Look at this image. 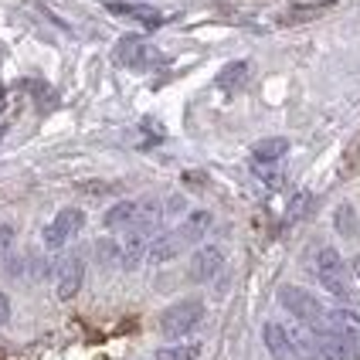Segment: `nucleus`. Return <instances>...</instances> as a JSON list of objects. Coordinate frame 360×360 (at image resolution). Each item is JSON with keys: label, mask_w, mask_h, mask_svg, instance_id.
Segmentation results:
<instances>
[{"label": "nucleus", "mask_w": 360, "mask_h": 360, "mask_svg": "<svg viewBox=\"0 0 360 360\" xmlns=\"http://www.w3.org/2000/svg\"><path fill=\"white\" fill-rule=\"evenodd\" d=\"M350 272L357 276V282H360V255H354V262H350Z\"/></svg>", "instance_id": "412c9836"}, {"label": "nucleus", "mask_w": 360, "mask_h": 360, "mask_svg": "<svg viewBox=\"0 0 360 360\" xmlns=\"http://www.w3.org/2000/svg\"><path fill=\"white\" fill-rule=\"evenodd\" d=\"M262 343H265V350L272 354V360H296L300 357L296 340H292V330H285L282 323H265V326H262Z\"/></svg>", "instance_id": "6e6552de"}, {"label": "nucleus", "mask_w": 360, "mask_h": 360, "mask_svg": "<svg viewBox=\"0 0 360 360\" xmlns=\"http://www.w3.org/2000/svg\"><path fill=\"white\" fill-rule=\"evenodd\" d=\"M105 11L109 14H116V18H129V20H140L146 27H160L163 24V14L157 7H150V4H133V0H109L105 4Z\"/></svg>", "instance_id": "9d476101"}, {"label": "nucleus", "mask_w": 360, "mask_h": 360, "mask_svg": "<svg viewBox=\"0 0 360 360\" xmlns=\"http://www.w3.org/2000/svg\"><path fill=\"white\" fill-rule=\"evenodd\" d=\"M207 228H211V214H207V211H191L177 231H180V238L187 241V245H198V241L207 235Z\"/></svg>", "instance_id": "dca6fc26"}, {"label": "nucleus", "mask_w": 360, "mask_h": 360, "mask_svg": "<svg viewBox=\"0 0 360 360\" xmlns=\"http://www.w3.org/2000/svg\"><path fill=\"white\" fill-rule=\"evenodd\" d=\"M116 61L140 72V68H146V61H150V44L140 34H122L120 44H116Z\"/></svg>", "instance_id": "f8f14e48"}, {"label": "nucleus", "mask_w": 360, "mask_h": 360, "mask_svg": "<svg viewBox=\"0 0 360 360\" xmlns=\"http://www.w3.org/2000/svg\"><path fill=\"white\" fill-rule=\"evenodd\" d=\"M82 282H85V255L82 252H72L58 262L55 269V292H58L61 302H72L82 292Z\"/></svg>", "instance_id": "423d86ee"}, {"label": "nucleus", "mask_w": 360, "mask_h": 360, "mask_svg": "<svg viewBox=\"0 0 360 360\" xmlns=\"http://www.w3.org/2000/svg\"><path fill=\"white\" fill-rule=\"evenodd\" d=\"M82 224H85V214H82V207H61L55 218L44 224V231H41V241H44V248H51V252H58L65 248L68 241L75 238L82 231Z\"/></svg>", "instance_id": "20e7f679"}, {"label": "nucleus", "mask_w": 360, "mask_h": 360, "mask_svg": "<svg viewBox=\"0 0 360 360\" xmlns=\"http://www.w3.org/2000/svg\"><path fill=\"white\" fill-rule=\"evenodd\" d=\"M187 248V241L180 238V231L174 228V231H163V235H157V238L150 241V259L153 265H163V262H174Z\"/></svg>", "instance_id": "ddd939ff"}, {"label": "nucleus", "mask_w": 360, "mask_h": 360, "mask_svg": "<svg viewBox=\"0 0 360 360\" xmlns=\"http://www.w3.org/2000/svg\"><path fill=\"white\" fill-rule=\"evenodd\" d=\"M313 272H316V282H320L330 296H337L340 302L357 300V292H354V285H350V265L343 262V255L337 248H330V245L320 248L316 259H313Z\"/></svg>", "instance_id": "f257e3e1"}, {"label": "nucleus", "mask_w": 360, "mask_h": 360, "mask_svg": "<svg viewBox=\"0 0 360 360\" xmlns=\"http://www.w3.org/2000/svg\"><path fill=\"white\" fill-rule=\"evenodd\" d=\"M285 153H289V140L285 136H269V140H259L252 146V160L255 163H279Z\"/></svg>", "instance_id": "2eb2a0df"}, {"label": "nucleus", "mask_w": 360, "mask_h": 360, "mask_svg": "<svg viewBox=\"0 0 360 360\" xmlns=\"http://www.w3.org/2000/svg\"><path fill=\"white\" fill-rule=\"evenodd\" d=\"M245 82H248V61H231V65H224L218 75V89L224 96H235L245 89Z\"/></svg>", "instance_id": "4468645a"}, {"label": "nucleus", "mask_w": 360, "mask_h": 360, "mask_svg": "<svg viewBox=\"0 0 360 360\" xmlns=\"http://www.w3.org/2000/svg\"><path fill=\"white\" fill-rule=\"evenodd\" d=\"M313 347L320 350L323 360H360L357 340L340 333V330H333L330 323H323L320 330H313Z\"/></svg>", "instance_id": "39448f33"}, {"label": "nucleus", "mask_w": 360, "mask_h": 360, "mask_svg": "<svg viewBox=\"0 0 360 360\" xmlns=\"http://www.w3.org/2000/svg\"><path fill=\"white\" fill-rule=\"evenodd\" d=\"M11 238H14V228H11V224H0V248L11 245Z\"/></svg>", "instance_id": "aec40b11"}, {"label": "nucleus", "mask_w": 360, "mask_h": 360, "mask_svg": "<svg viewBox=\"0 0 360 360\" xmlns=\"http://www.w3.org/2000/svg\"><path fill=\"white\" fill-rule=\"evenodd\" d=\"M7 320H11V300H7V296L0 292V326H4Z\"/></svg>", "instance_id": "6ab92c4d"}, {"label": "nucleus", "mask_w": 360, "mask_h": 360, "mask_svg": "<svg viewBox=\"0 0 360 360\" xmlns=\"http://www.w3.org/2000/svg\"><path fill=\"white\" fill-rule=\"evenodd\" d=\"M200 357V343H167L160 347L153 360H198Z\"/></svg>", "instance_id": "f3484780"}, {"label": "nucleus", "mask_w": 360, "mask_h": 360, "mask_svg": "<svg viewBox=\"0 0 360 360\" xmlns=\"http://www.w3.org/2000/svg\"><path fill=\"white\" fill-rule=\"evenodd\" d=\"M279 302L289 316H296V320H300L302 326H309V330H320L323 323H326V306H323L309 289H302V285H282Z\"/></svg>", "instance_id": "7ed1b4c3"}, {"label": "nucleus", "mask_w": 360, "mask_h": 360, "mask_svg": "<svg viewBox=\"0 0 360 360\" xmlns=\"http://www.w3.org/2000/svg\"><path fill=\"white\" fill-rule=\"evenodd\" d=\"M0 112H4V92H0Z\"/></svg>", "instance_id": "4be33fe9"}, {"label": "nucleus", "mask_w": 360, "mask_h": 360, "mask_svg": "<svg viewBox=\"0 0 360 360\" xmlns=\"http://www.w3.org/2000/svg\"><path fill=\"white\" fill-rule=\"evenodd\" d=\"M143 218V200H116L105 214H102V224L109 231H136Z\"/></svg>", "instance_id": "1a4fd4ad"}, {"label": "nucleus", "mask_w": 360, "mask_h": 360, "mask_svg": "<svg viewBox=\"0 0 360 360\" xmlns=\"http://www.w3.org/2000/svg\"><path fill=\"white\" fill-rule=\"evenodd\" d=\"M157 238V235H146V231H126V238L120 241L122 245V265L126 272H133V269H140L143 259H150V241Z\"/></svg>", "instance_id": "9b49d317"}, {"label": "nucleus", "mask_w": 360, "mask_h": 360, "mask_svg": "<svg viewBox=\"0 0 360 360\" xmlns=\"http://www.w3.org/2000/svg\"><path fill=\"white\" fill-rule=\"evenodd\" d=\"M221 265H224V252L218 245H200L198 252L191 255L187 276H191V282H211L221 272Z\"/></svg>", "instance_id": "0eeeda50"}, {"label": "nucleus", "mask_w": 360, "mask_h": 360, "mask_svg": "<svg viewBox=\"0 0 360 360\" xmlns=\"http://www.w3.org/2000/svg\"><path fill=\"white\" fill-rule=\"evenodd\" d=\"M204 313H207V306H204L200 296H187V300L170 302L160 313V333L167 340H184L187 333H194L204 323Z\"/></svg>", "instance_id": "f03ea898"}, {"label": "nucleus", "mask_w": 360, "mask_h": 360, "mask_svg": "<svg viewBox=\"0 0 360 360\" xmlns=\"http://www.w3.org/2000/svg\"><path fill=\"white\" fill-rule=\"evenodd\" d=\"M337 231H340V235H347V238H354V235H357V224H354V207H350V204H340V207H337Z\"/></svg>", "instance_id": "a211bd4d"}]
</instances>
